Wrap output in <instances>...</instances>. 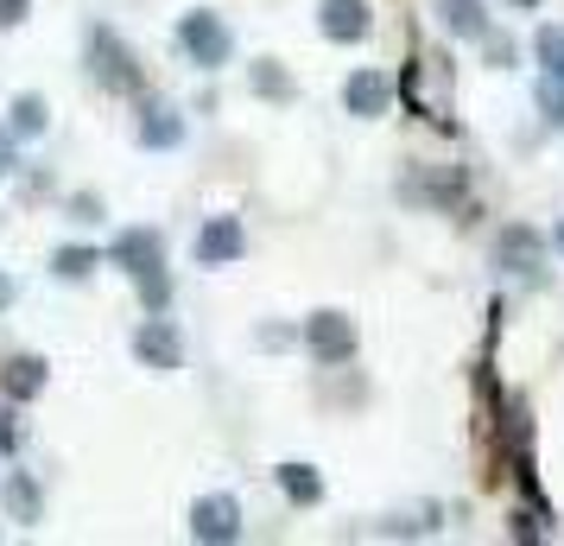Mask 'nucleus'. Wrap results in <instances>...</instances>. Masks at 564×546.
I'll return each mask as SVG.
<instances>
[{"instance_id":"obj_1","label":"nucleus","mask_w":564,"mask_h":546,"mask_svg":"<svg viewBox=\"0 0 564 546\" xmlns=\"http://www.w3.org/2000/svg\"><path fill=\"white\" fill-rule=\"evenodd\" d=\"M178 45L191 52V64H204V71H223V64H229V26H223L216 13H184Z\"/></svg>"},{"instance_id":"obj_2","label":"nucleus","mask_w":564,"mask_h":546,"mask_svg":"<svg viewBox=\"0 0 564 546\" xmlns=\"http://www.w3.org/2000/svg\"><path fill=\"white\" fill-rule=\"evenodd\" d=\"M305 343H311V356H317V363H343V356L356 350V324H349L343 312H317L305 324Z\"/></svg>"},{"instance_id":"obj_3","label":"nucleus","mask_w":564,"mask_h":546,"mask_svg":"<svg viewBox=\"0 0 564 546\" xmlns=\"http://www.w3.org/2000/svg\"><path fill=\"white\" fill-rule=\"evenodd\" d=\"M115 260L128 267L133 280H159V260H165L159 229H121V235H115Z\"/></svg>"},{"instance_id":"obj_4","label":"nucleus","mask_w":564,"mask_h":546,"mask_svg":"<svg viewBox=\"0 0 564 546\" xmlns=\"http://www.w3.org/2000/svg\"><path fill=\"white\" fill-rule=\"evenodd\" d=\"M133 356H140L147 368H159V375H165V368H178V363H184V343H178V331H172L165 318H147V324H140V338H133Z\"/></svg>"},{"instance_id":"obj_5","label":"nucleus","mask_w":564,"mask_h":546,"mask_svg":"<svg viewBox=\"0 0 564 546\" xmlns=\"http://www.w3.org/2000/svg\"><path fill=\"white\" fill-rule=\"evenodd\" d=\"M191 534H197V540H235V534H241L235 495H204V502L191 508Z\"/></svg>"},{"instance_id":"obj_6","label":"nucleus","mask_w":564,"mask_h":546,"mask_svg":"<svg viewBox=\"0 0 564 546\" xmlns=\"http://www.w3.org/2000/svg\"><path fill=\"white\" fill-rule=\"evenodd\" d=\"M495 260H501L508 274H539V260H545V242H539V229L513 223V229H501V242H495Z\"/></svg>"},{"instance_id":"obj_7","label":"nucleus","mask_w":564,"mask_h":546,"mask_svg":"<svg viewBox=\"0 0 564 546\" xmlns=\"http://www.w3.org/2000/svg\"><path fill=\"white\" fill-rule=\"evenodd\" d=\"M317 26H324V39H336V45L368 39V0H324V7H317Z\"/></svg>"},{"instance_id":"obj_8","label":"nucleus","mask_w":564,"mask_h":546,"mask_svg":"<svg viewBox=\"0 0 564 546\" xmlns=\"http://www.w3.org/2000/svg\"><path fill=\"white\" fill-rule=\"evenodd\" d=\"M241 248H248V235H241L235 216H216V223H204V235H197V260H204V267H229Z\"/></svg>"},{"instance_id":"obj_9","label":"nucleus","mask_w":564,"mask_h":546,"mask_svg":"<svg viewBox=\"0 0 564 546\" xmlns=\"http://www.w3.org/2000/svg\"><path fill=\"white\" fill-rule=\"evenodd\" d=\"M387 103H393V83H387L381 71H356V77L343 83V108H349V115H381Z\"/></svg>"},{"instance_id":"obj_10","label":"nucleus","mask_w":564,"mask_h":546,"mask_svg":"<svg viewBox=\"0 0 564 546\" xmlns=\"http://www.w3.org/2000/svg\"><path fill=\"white\" fill-rule=\"evenodd\" d=\"M89 57H102V64H89V71H102V83H115V89H133L128 52L115 45V32H89Z\"/></svg>"},{"instance_id":"obj_11","label":"nucleus","mask_w":564,"mask_h":546,"mask_svg":"<svg viewBox=\"0 0 564 546\" xmlns=\"http://www.w3.org/2000/svg\"><path fill=\"white\" fill-rule=\"evenodd\" d=\"M178 140H184V121L165 103H153L140 115V147H178Z\"/></svg>"},{"instance_id":"obj_12","label":"nucleus","mask_w":564,"mask_h":546,"mask_svg":"<svg viewBox=\"0 0 564 546\" xmlns=\"http://www.w3.org/2000/svg\"><path fill=\"white\" fill-rule=\"evenodd\" d=\"M437 20L444 32H457V39H482V0H437Z\"/></svg>"},{"instance_id":"obj_13","label":"nucleus","mask_w":564,"mask_h":546,"mask_svg":"<svg viewBox=\"0 0 564 546\" xmlns=\"http://www.w3.org/2000/svg\"><path fill=\"white\" fill-rule=\"evenodd\" d=\"M7 515L13 521H39V483H32L26 470L7 477Z\"/></svg>"},{"instance_id":"obj_14","label":"nucleus","mask_w":564,"mask_h":546,"mask_svg":"<svg viewBox=\"0 0 564 546\" xmlns=\"http://www.w3.org/2000/svg\"><path fill=\"white\" fill-rule=\"evenodd\" d=\"M39 388H45V363H39V356H13V363H7V394L26 400V394H39Z\"/></svg>"},{"instance_id":"obj_15","label":"nucleus","mask_w":564,"mask_h":546,"mask_svg":"<svg viewBox=\"0 0 564 546\" xmlns=\"http://www.w3.org/2000/svg\"><path fill=\"white\" fill-rule=\"evenodd\" d=\"M280 490L292 495V502H305V508H311V502L324 495V483H317V470H311V464H280Z\"/></svg>"},{"instance_id":"obj_16","label":"nucleus","mask_w":564,"mask_h":546,"mask_svg":"<svg viewBox=\"0 0 564 546\" xmlns=\"http://www.w3.org/2000/svg\"><path fill=\"white\" fill-rule=\"evenodd\" d=\"M539 71L564 77V26H539Z\"/></svg>"},{"instance_id":"obj_17","label":"nucleus","mask_w":564,"mask_h":546,"mask_svg":"<svg viewBox=\"0 0 564 546\" xmlns=\"http://www.w3.org/2000/svg\"><path fill=\"white\" fill-rule=\"evenodd\" d=\"M57 280H83V274H89V267H96V248H57Z\"/></svg>"},{"instance_id":"obj_18","label":"nucleus","mask_w":564,"mask_h":546,"mask_svg":"<svg viewBox=\"0 0 564 546\" xmlns=\"http://www.w3.org/2000/svg\"><path fill=\"white\" fill-rule=\"evenodd\" d=\"M13 133H45V103L39 96H20L13 103Z\"/></svg>"},{"instance_id":"obj_19","label":"nucleus","mask_w":564,"mask_h":546,"mask_svg":"<svg viewBox=\"0 0 564 546\" xmlns=\"http://www.w3.org/2000/svg\"><path fill=\"white\" fill-rule=\"evenodd\" d=\"M539 108L552 128H564V77H539Z\"/></svg>"},{"instance_id":"obj_20","label":"nucleus","mask_w":564,"mask_h":546,"mask_svg":"<svg viewBox=\"0 0 564 546\" xmlns=\"http://www.w3.org/2000/svg\"><path fill=\"white\" fill-rule=\"evenodd\" d=\"M26 20V0H0V26H20Z\"/></svg>"},{"instance_id":"obj_21","label":"nucleus","mask_w":564,"mask_h":546,"mask_svg":"<svg viewBox=\"0 0 564 546\" xmlns=\"http://www.w3.org/2000/svg\"><path fill=\"white\" fill-rule=\"evenodd\" d=\"M20 439V426H13V414H7V407H0V445H13Z\"/></svg>"},{"instance_id":"obj_22","label":"nucleus","mask_w":564,"mask_h":546,"mask_svg":"<svg viewBox=\"0 0 564 546\" xmlns=\"http://www.w3.org/2000/svg\"><path fill=\"white\" fill-rule=\"evenodd\" d=\"M7 172H13V140L0 133V179H7Z\"/></svg>"},{"instance_id":"obj_23","label":"nucleus","mask_w":564,"mask_h":546,"mask_svg":"<svg viewBox=\"0 0 564 546\" xmlns=\"http://www.w3.org/2000/svg\"><path fill=\"white\" fill-rule=\"evenodd\" d=\"M0 306H13V280L7 274H0Z\"/></svg>"},{"instance_id":"obj_24","label":"nucleus","mask_w":564,"mask_h":546,"mask_svg":"<svg viewBox=\"0 0 564 546\" xmlns=\"http://www.w3.org/2000/svg\"><path fill=\"white\" fill-rule=\"evenodd\" d=\"M513 7H539V0H513Z\"/></svg>"},{"instance_id":"obj_25","label":"nucleus","mask_w":564,"mask_h":546,"mask_svg":"<svg viewBox=\"0 0 564 546\" xmlns=\"http://www.w3.org/2000/svg\"><path fill=\"white\" fill-rule=\"evenodd\" d=\"M558 248H564V223H558Z\"/></svg>"}]
</instances>
